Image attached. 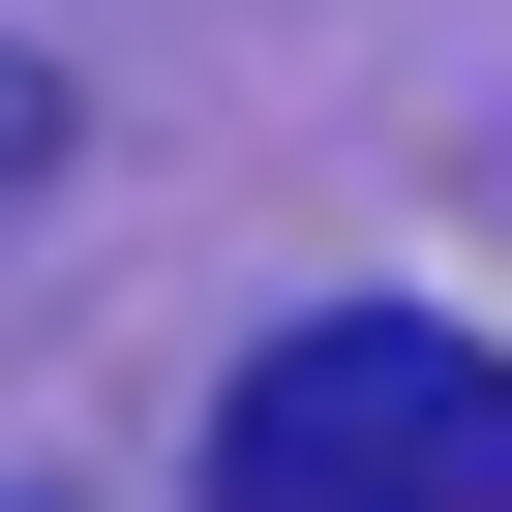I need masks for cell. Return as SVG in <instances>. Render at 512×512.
<instances>
[{"instance_id":"1","label":"cell","mask_w":512,"mask_h":512,"mask_svg":"<svg viewBox=\"0 0 512 512\" xmlns=\"http://www.w3.org/2000/svg\"><path fill=\"white\" fill-rule=\"evenodd\" d=\"M211 512H512V362H482V332H422V302H332V332L241 362Z\"/></svg>"},{"instance_id":"2","label":"cell","mask_w":512,"mask_h":512,"mask_svg":"<svg viewBox=\"0 0 512 512\" xmlns=\"http://www.w3.org/2000/svg\"><path fill=\"white\" fill-rule=\"evenodd\" d=\"M31 181H61V61L0 31V211H31Z\"/></svg>"}]
</instances>
